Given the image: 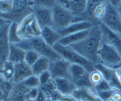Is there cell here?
<instances>
[{
  "label": "cell",
  "mask_w": 121,
  "mask_h": 101,
  "mask_svg": "<svg viewBox=\"0 0 121 101\" xmlns=\"http://www.w3.org/2000/svg\"><path fill=\"white\" fill-rule=\"evenodd\" d=\"M32 75L33 73L32 70V67L29 66L27 63L22 62L15 64L14 77H13V83H22Z\"/></svg>",
  "instance_id": "obj_14"
},
{
  "label": "cell",
  "mask_w": 121,
  "mask_h": 101,
  "mask_svg": "<svg viewBox=\"0 0 121 101\" xmlns=\"http://www.w3.org/2000/svg\"><path fill=\"white\" fill-rule=\"evenodd\" d=\"M28 1H29V3H32V2L33 1V0H28Z\"/></svg>",
  "instance_id": "obj_50"
},
{
  "label": "cell",
  "mask_w": 121,
  "mask_h": 101,
  "mask_svg": "<svg viewBox=\"0 0 121 101\" xmlns=\"http://www.w3.org/2000/svg\"><path fill=\"white\" fill-rule=\"evenodd\" d=\"M103 24L108 28L121 36V17L117 7L107 3L106 6V14L102 19Z\"/></svg>",
  "instance_id": "obj_7"
},
{
  "label": "cell",
  "mask_w": 121,
  "mask_h": 101,
  "mask_svg": "<svg viewBox=\"0 0 121 101\" xmlns=\"http://www.w3.org/2000/svg\"><path fill=\"white\" fill-rule=\"evenodd\" d=\"M41 37L48 45L53 47V45L59 42L61 36L58 33V32L55 28H52V27H44L41 28Z\"/></svg>",
  "instance_id": "obj_18"
},
{
  "label": "cell",
  "mask_w": 121,
  "mask_h": 101,
  "mask_svg": "<svg viewBox=\"0 0 121 101\" xmlns=\"http://www.w3.org/2000/svg\"><path fill=\"white\" fill-rule=\"evenodd\" d=\"M102 36L103 32L101 28L99 27L94 26L91 29V32L86 38L70 47L95 64L99 63L98 52L101 46Z\"/></svg>",
  "instance_id": "obj_1"
},
{
  "label": "cell",
  "mask_w": 121,
  "mask_h": 101,
  "mask_svg": "<svg viewBox=\"0 0 121 101\" xmlns=\"http://www.w3.org/2000/svg\"><path fill=\"white\" fill-rule=\"evenodd\" d=\"M95 101H102V100H100V99L97 98V100H95Z\"/></svg>",
  "instance_id": "obj_49"
},
{
  "label": "cell",
  "mask_w": 121,
  "mask_h": 101,
  "mask_svg": "<svg viewBox=\"0 0 121 101\" xmlns=\"http://www.w3.org/2000/svg\"><path fill=\"white\" fill-rule=\"evenodd\" d=\"M120 2L121 0H109V3H111L112 6L116 7H118L119 6H120Z\"/></svg>",
  "instance_id": "obj_41"
},
{
  "label": "cell",
  "mask_w": 121,
  "mask_h": 101,
  "mask_svg": "<svg viewBox=\"0 0 121 101\" xmlns=\"http://www.w3.org/2000/svg\"><path fill=\"white\" fill-rule=\"evenodd\" d=\"M10 23H7L0 28V61L5 62L8 57L11 44L8 40V28Z\"/></svg>",
  "instance_id": "obj_10"
},
{
  "label": "cell",
  "mask_w": 121,
  "mask_h": 101,
  "mask_svg": "<svg viewBox=\"0 0 121 101\" xmlns=\"http://www.w3.org/2000/svg\"><path fill=\"white\" fill-rule=\"evenodd\" d=\"M18 32L22 40L40 36L41 28L38 24L33 13L28 14L19 23Z\"/></svg>",
  "instance_id": "obj_4"
},
{
  "label": "cell",
  "mask_w": 121,
  "mask_h": 101,
  "mask_svg": "<svg viewBox=\"0 0 121 101\" xmlns=\"http://www.w3.org/2000/svg\"><path fill=\"white\" fill-rule=\"evenodd\" d=\"M70 64L66 60L60 58L56 61H51L49 66V72L51 73L52 79L58 78H65L69 79Z\"/></svg>",
  "instance_id": "obj_8"
},
{
  "label": "cell",
  "mask_w": 121,
  "mask_h": 101,
  "mask_svg": "<svg viewBox=\"0 0 121 101\" xmlns=\"http://www.w3.org/2000/svg\"><path fill=\"white\" fill-rule=\"evenodd\" d=\"M52 11L53 26L56 27V29L65 28L73 23L77 22L75 20L74 14L60 3H57Z\"/></svg>",
  "instance_id": "obj_5"
},
{
  "label": "cell",
  "mask_w": 121,
  "mask_h": 101,
  "mask_svg": "<svg viewBox=\"0 0 121 101\" xmlns=\"http://www.w3.org/2000/svg\"><path fill=\"white\" fill-rule=\"evenodd\" d=\"M106 6L107 4L106 5L103 4V5H99L98 7H95L93 11L92 16L102 19L104 17L105 14H106Z\"/></svg>",
  "instance_id": "obj_34"
},
{
  "label": "cell",
  "mask_w": 121,
  "mask_h": 101,
  "mask_svg": "<svg viewBox=\"0 0 121 101\" xmlns=\"http://www.w3.org/2000/svg\"><path fill=\"white\" fill-rule=\"evenodd\" d=\"M90 32H91V29L82 31V32H76V33L69 34L68 36H63V37L60 38L58 43L63 46H71L73 44L78 43V42H81L82 40L86 38L88 36Z\"/></svg>",
  "instance_id": "obj_16"
},
{
  "label": "cell",
  "mask_w": 121,
  "mask_h": 101,
  "mask_svg": "<svg viewBox=\"0 0 121 101\" xmlns=\"http://www.w3.org/2000/svg\"><path fill=\"white\" fill-rule=\"evenodd\" d=\"M56 90L64 96H71L77 87L74 83L65 78H58L53 79Z\"/></svg>",
  "instance_id": "obj_15"
},
{
  "label": "cell",
  "mask_w": 121,
  "mask_h": 101,
  "mask_svg": "<svg viewBox=\"0 0 121 101\" xmlns=\"http://www.w3.org/2000/svg\"><path fill=\"white\" fill-rule=\"evenodd\" d=\"M112 98L116 101H121V93L120 92L115 91V92L112 95Z\"/></svg>",
  "instance_id": "obj_40"
},
{
  "label": "cell",
  "mask_w": 121,
  "mask_h": 101,
  "mask_svg": "<svg viewBox=\"0 0 121 101\" xmlns=\"http://www.w3.org/2000/svg\"><path fill=\"white\" fill-rule=\"evenodd\" d=\"M32 13L34 14L35 18L41 28L48 26H53L52 9L45 8V7H33Z\"/></svg>",
  "instance_id": "obj_9"
},
{
  "label": "cell",
  "mask_w": 121,
  "mask_h": 101,
  "mask_svg": "<svg viewBox=\"0 0 121 101\" xmlns=\"http://www.w3.org/2000/svg\"><path fill=\"white\" fill-rule=\"evenodd\" d=\"M30 5L28 0H12V7L11 12L7 15V19L17 22V19L23 16L27 7ZM23 18L24 17L23 16Z\"/></svg>",
  "instance_id": "obj_12"
},
{
  "label": "cell",
  "mask_w": 121,
  "mask_h": 101,
  "mask_svg": "<svg viewBox=\"0 0 121 101\" xmlns=\"http://www.w3.org/2000/svg\"><path fill=\"white\" fill-rule=\"evenodd\" d=\"M26 50L16 44H11L7 61L13 63L14 65L24 62Z\"/></svg>",
  "instance_id": "obj_17"
},
{
  "label": "cell",
  "mask_w": 121,
  "mask_h": 101,
  "mask_svg": "<svg viewBox=\"0 0 121 101\" xmlns=\"http://www.w3.org/2000/svg\"><path fill=\"white\" fill-rule=\"evenodd\" d=\"M116 75L118 78L121 77V67H119L116 69Z\"/></svg>",
  "instance_id": "obj_43"
},
{
  "label": "cell",
  "mask_w": 121,
  "mask_h": 101,
  "mask_svg": "<svg viewBox=\"0 0 121 101\" xmlns=\"http://www.w3.org/2000/svg\"><path fill=\"white\" fill-rule=\"evenodd\" d=\"M23 84L28 88H35V87H40V81H39V77L35 75H32L29 76L28 79H25L23 82Z\"/></svg>",
  "instance_id": "obj_31"
},
{
  "label": "cell",
  "mask_w": 121,
  "mask_h": 101,
  "mask_svg": "<svg viewBox=\"0 0 121 101\" xmlns=\"http://www.w3.org/2000/svg\"><path fill=\"white\" fill-rule=\"evenodd\" d=\"M71 96L77 101H95L98 98L90 88H76Z\"/></svg>",
  "instance_id": "obj_20"
},
{
  "label": "cell",
  "mask_w": 121,
  "mask_h": 101,
  "mask_svg": "<svg viewBox=\"0 0 121 101\" xmlns=\"http://www.w3.org/2000/svg\"><path fill=\"white\" fill-rule=\"evenodd\" d=\"M26 101H36V100H32V99H27Z\"/></svg>",
  "instance_id": "obj_45"
},
{
  "label": "cell",
  "mask_w": 121,
  "mask_h": 101,
  "mask_svg": "<svg viewBox=\"0 0 121 101\" xmlns=\"http://www.w3.org/2000/svg\"><path fill=\"white\" fill-rule=\"evenodd\" d=\"M93 27L94 25L92 23L86 20H82V21H77V22L73 23V24H71L65 28L56 29V30L60 35V36L63 37V36H68L69 34L76 33V32H79L85 30H90Z\"/></svg>",
  "instance_id": "obj_11"
},
{
  "label": "cell",
  "mask_w": 121,
  "mask_h": 101,
  "mask_svg": "<svg viewBox=\"0 0 121 101\" xmlns=\"http://www.w3.org/2000/svg\"><path fill=\"white\" fill-rule=\"evenodd\" d=\"M98 57L103 65L112 67L121 63V54L114 45L109 43L101 44L98 52Z\"/></svg>",
  "instance_id": "obj_6"
},
{
  "label": "cell",
  "mask_w": 121,
  "mask_h": 101,
  "mask_svg": "<svg viewBox=\"0 0 121 101\" xmlns=\"http://www.w3.org/2000/svg\"><path fill=\"white\" fill-rule=\"evenodd\" d=\"M52 48L61 57V58L69 61L70 64H78L82 66L88 73H91L95 70V63L87 59L86 57H83L70 46H63L59 43H56Z\"/></svg>",
  "instance_id": "obj_3"
},
{
  "label": "cell",
  "mask_w": 121,
  "mask_h": 101,
  "mask_svg": "<svg viewBox=\"0 0 121 101\" xmlns=\"http://www.w3.org/2000/svg\"><path fill=\"white\" fill-rule=\"evenodd\" d=\"M10 22H11V21L8 20V19H7L3 18V17H0V28H2L3 25H5L6 24H7V23H10Z\"/></svg>",
  "instance_id": "obj_42"
},
{
  "label": "cell",
  "mask_w": 121,
  "mask_h": 101,
  "mask_svg": "<svg viewBox=\"0 0 121 101\" xmlns=\"http://www.w3.org/2000/svg\"><path fill=\"white\" fill-rule=\"evenodd\" d=\"M16 45L23 48L25 50H34L42 57L48 58L50 61H54L61 58V57L55 51V49L52 46L48 45L40 36L33 37L28 40H21L20 43Z\"/></svg>",
  "instance_id": "obj_2"
},
{
  "label": "cell",
  "mask_w": 121,
  "mask_h": 101,
  "mask_svg": "<svg viewBox=\"0 0 121 101\" xmlns=\"http://www.w3.org/2000/svg\"><path fill=\"white\" fill-rule=\"evenodd\" d=\"M90 79L93 86H96L103 80V77L100 71H99L98 70H95L91 73H90Z\"/></svg>",
  "instance_id": "obj_32"
},
{
  "label": "cell",
  "mask_w": 121,
  "mask_h": 101,
  "mask_svg": "<svg viewBox=\"0 0 121 101\" xmlns=\"http://www.w3.org/2000/svg\"><path fill=\"white\" fill-rule=\"evenodd\" d=\"M119 12H120V17H121V7H119Z\"/></svg>",
  "instance_id": "obj_46"
},
{
  "label": "cell",
  "mask_w": 121,
  "mask_h": 101,
  "mask_svg": "<svg viewBox=\"0 0 121 101\" xmlns=\"http://www.w3.org/2000/svg\"><path fill=\"white\" fill-rule=\"evenodd\" d=\"M117 78H118V77H117ZM118 79H119V81H120V84H121V77L118 78Z\"/></svg>",
  "instance_id": "obj_48"
},
{
  "label": "cell",
  "mask_w": 121,
  "mask_h": 101,
  "mask_svg": "<svg viewBox=\"0 0 121 101\" xmlns=\"http://www.w3.org/2000/svg\"><path fill=\"white\" fill-rule=\"evenodd\" d=\"M50 60L45 57L40 56V58L35 62L34 65L32 66V70L33 75L39 76L40 74H42L44 71H47L49 70L50 66Z\"/></svg>",
  "instance_id": "obj_21"
},
{
  "label": "cell",
  "mask_w": 121,
  "mask_h": 101,
  "mask_svg": "<svg viewBox=\"0 0 121 101\" xmlns=\"http://www.w3.org/2000/svg\"><path fill=\"white\" fill-rule=\"evenodd\" d=\"M40 55L37 52L34 51L32 49H28L26 50V55H25V60L24 62L27 63L29 66L32 67L35 64L36 61L40 58Z\"/></svg>",
  "instance_id": "obj_29"
},
{
  "label": "cell",
  "mask_w": 121,
  "mask_h": 101,
  "mask_svg": "<svg viewBox=\"0 0 121 101\" xmlns=\"http://www.w3.org/2000/svg\"><path fill=\"white\" fill-rule=\"evenodd\" d=\"M86 72H87L86 70L82 66L78 65V64H71L70 65L69 75L73 83L75 82L76 80H78V79H80V78L85 75Z\"/></svg>",
  "instance_id": "obj_25"
},
{
  "label": "cell",
  "mask_w": 121,
  "mask_h": 101,
  "mask_svg": "<svg viewBox=\"0 0 121 101\" xmlns=\"http://www.w3.org/2000/svg\"><path fill=\"white\" fill-rule=\"evenodd\" d=\"M38 77H39V81H40V86L45 85L52 80L51 73L49 72V70L44 71L42 74H40Z\"/></svg>",
  "instance_id": "obj_35"
},
{
  "label": "cell",
  "mask_w": 121,
  "mask_h": 101,
  "mask_svg": "<svg viewBox=\"0 0 121 101\" xmlns=\"http://www.w3.org/2000/svg\"><path fill=\"white\" fill-rule=\"evenodd\" d=\"M120 7H121V2H120Z\"/></svg>",
  "instance_id": "obj_52"
},
{
  "label": "cell",
  "mask_w": 121,
  "mask_h": 101,
  "mask_svg": "<svg viewBox=\"0 0 121 101\" xmlns=\"http://www.w3.org/2000/svg\"><path fill=\"white\" fill-rule=\"evenodd\" d=\"M39 88L40 89V91L44 93V96L48 99H49L50 97L52 96V94L56 91V85H55V83H54L53 79H52L51 82H49L45 85L40 86Z\"/></svg>",
  "instance_id": "obj_30"
},
{
  "label": "cell",
  "mask_w": 121,
  "mask_h": 101,
  "mask_svg": "<svg viewBox=\"0 0 121 101\" xmlns=\"http://www.w3.org/2000/svg\"><path fill=\"white\" fill-rule=\"evenodd\" d=\"M77 88H91L93 84L90 79V73L86 72L84 75H82L80 79L73 82Z\"/></svg>",
  "instance_id": "obj_26"
},
{
  "label": "cell",
  "mask_w": 121,
  "mask_h": 101,
  "mask_svg": "<svg viewBox=\"0 0 121 101\" xmlns=\"http://www.w3.org/2000/svg\"><path fill=\"white\" fill-rule=\"evenodd\" d=\"M36 101H48V98L44 96V94L40 91V92H39L37 98H36Z\"/></svg>",
  "instance_id": "obj_39"
},
{
  "label": "cell",
  "mask_w": 121,
  "mask_h": 101,
  "mask_svg": "<svg viewBox=\"0 0 121 101\" xmlns=\"http://www.w3.org/2000/svg\"><path fill=\"white\" fill-rule=\"evenodd\" d=\"M19 23L11 21L8 28V40L10 44H18L21 42V39L18 32Z\"/></svg>",
  "instance_id": "obj_23"
},
{
  "label": "cell",
  "mask_w": 121,
  "mask_h": 101,
  "mask_svg": "<svg viewBox=\"0 0 121 101\" xmlns=\"http://www.w3.org/2000/svg\"><path fill=\"white\" fill-rule=\"evenodd\" d=\"M12 7V0H0V15L7 19V15L11 12Z\"/></svg>",
  "instance_id": "obj_28"
},
{
  "label": "cell",
  "mask_w": 121,
  "mask_h": 101,
  "mask_svg": "<svg viewBox=\"0 0 121 101\" xmlns=\"http://www.w3.org/2000/svg\"><path fill=\"white\" fill-rule=\"evenodd\" d=\"M95 90H96L97 92H104V91H107V90H111V89H112V87H111L110 84H109V83L107 82L105 79H103L102 82H101L100 83H99L98 85L95 86Z\"/></svg>",
  "instance_id": "obj_37"
},
{
  "label": "cell",
  "mask_w": 121,
  "mask_h": 101,
  "mask_svg": "<svg viewBox=\"0 0 121 101\" xmlns=\"http://www.w3.org/2000/svg\"><path fill=\"white\" fill-rule=\"evenodd\" d=\"M114 92H115L114 89H111V90L104 91V92H97V96L102 101H107L110 98H112Z\"/></svg>",
  "instance_id": "obj_36"
},
{
  "label": "cell",
  "mask_w": 121,
  "mask_h": 101,
  "mask_svg": "<svg viewBox=\"0 0 121 101\" xmlns=\"http://www.w3.org/2000/svg\"><path fill=\"white\" fill-rule=\"evenodd\" d=\"M30 89L23 83H14L7 101H26Z\"/></svg>",
  "instance_id": "obj_13"
},
{
  "label": "cell",
  "mask_w": 121,
  "mask_h": 101,
  "mask_svg": "<svg viewBox=\"0 0 121 101\" xmlns=\"http://www.w3.org/2000/svg\"><path fill=\"white\" fill-rule=\"evenodd\" d=\"M99 28L102 30L103 35H105V36H107V38L108 39L109 41H110L109 44L114 45L121 54V36L120 35L112 31L110 28H107L106 25L103 24V23L99 25Z\"/></svg>",
  "instance_id": "obj_19"
},
{
  "label": "cell",
  "mask_w": 121,
  "mask_h": 101,
  "mask_svg": "<svg viewBox=\"0 0 121 101\" xmlns=\"http://www.w3.org/2000/svg\"><path fill=\"white\" fill-rule=\"evenodd\" d=\"M106 0H88L87 2V11H88L89 14L92 16L93 11L96 7L99 5H103L105 3Z\"/></svg>",
  "instance_id": "obj_33"
},
{
  "label": "cell",
  "mask_w": 121,
  "mask_h": 101,
  "mask_svg": "<svg viewBox=\"0 0 121 101\" xmlns=\"http://www.w3.org/2000/svg\"><path fill=\"white\" fill-rule=\"evenodd\" d=\"M48 101H52V100H48Z\"/></svg>",
  "instance_id": "obj_51"
},
{
  "label": "cell",
  "mask_w": 121,
  "mask_h": 101,
  "mask_svg": "<svg viewBox=\"0 0 121 101\" xmlns=\"http://www.w3.org/2000/svg\"><path fill=\"white\" fill-rule=\"evenodd\" d=\"M107 101H116V100H115L114 99H113L112 97V98H110V99H109V100H107Z\"/></svg>",
  "instance_id": "obj_47"
},
{
  "label": "cell",
  "mask_w": 121,
  "mask_h": 101,
  "mask_svg": "<svg viewBox=\"0 0 121 101\" xmlns=\"http://www.w3.org/2000/svg\"><path fill=\"white\" fill-rule=\"evenodd\" d=\"M58 3V0H33L30 5L33 7H45L52 9Z\"/></svg>",
  "instance_id": "obj_27"
},
{
  "label": "cell",
  "mask_w": 121,
  "mask_h": 101,
  "mask_svg": "<svg viewBox=\"0 0 121 101\" xmlns=\"http://www.w3.org/2000/svg\"><path fill=\"white\" fill-rule=\"evenodd\" d=\"M39 92H40V88L39 87H35V88H31L28 94V99H32V100H36Z\"/></svg>",
  "instance_id": "obj_38"
},
{
  "label": "cell",
  "mask_w": 121,
  "mask_h": 101,
  "mask_svg": "<svg viewBox=\"0 0 121 101\" xmlns=\"http://www.w3.org/2000/svg\"><path fill=\"white\" fill-rule=\"evenodd\" d=\"M95 70H98L99 71H100L103 75V79H105L108 83H110L112 79L117 77L116 75V70H114L112 67L107 66L102 63H96L95 65Z\"/></svg>",
  "instance_id": "obj_22"
},
{
  "label": "cell",
  "mask_w": 121,
  "mask_h": 101,
  "mask_svg": "<svg viewBox=\"0 0 121 101\" xmlns=\"http://www.w3.org/2000/svg\"><path fill=\"white\" fill-rule=\"evenodd\" d=\"M3 63L4 62H1V61H0V73H1V71H2V69H3Z\"/></svg>",
  "instance_id": "obj_44"
},
{
  "label": "cell",
  "mask_w": 121,
  "mask_h": 101,
  "mask_svg": "<svg viewBox=\"0 0 121 101\" xmlns=\"http://www.w3.org/2000/svg\"><path fill=\"white\" fill-rule=\"evenodd\" d=\"M14 72H15V65L8 61H6L3 63V66L1 71V75L3 77V79L7 81L13 83Z\"/></svg>",
  "instance_id": "obj_24"
}]
</instances>
